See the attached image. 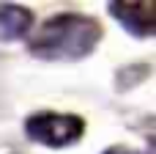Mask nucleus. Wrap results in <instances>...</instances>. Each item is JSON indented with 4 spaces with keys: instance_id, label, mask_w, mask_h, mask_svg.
<instances>
[{
    "instance_id": "f03ea898",
    "label": "nucleus",
    "mask_w": 156,
    "mask_h": 154,
    "mask_svg": "<svg viewBox=\"0 0 156 154\" xmlns=\"http://www.w3.org/2000/svg\"><path fill=\"white\" fill-rule=\"evenodd\" d=\"M25 132L30 141H36L41 146L63 149L82 138L85 121L80 116H69V113H36L25 121Z\"/></svg>"
},
{
    "instance_id": "20e7f679",
    "label": "nucleus",
    "mask_w": 156,
    "mask_h": 154,
    "mask_svg": "<svg viewBox=\"0 0 156 154\" xmlns=\"http://www.w3.org/2000/svg\"><path fill=\"white\" fill-rule=\"evenodd\" d=\"M30 25H33V14L25 6H14V3L0 6V39L5 41L25 39L30 33Z\"/></svg>"
},
{
    "instance_id": "7ed1b4c3",
    "label": "nucleus",
    "mask_w": 156,
    "mask_h": 154,
    "mask_svg": "<svg viewBox=\"0 0 156 154\" xmlns=\"http://www.w3.org/2000/svg\"><path fill=\"white\" fill-rule=\"evenodd\" d=\"M156 6L154 3H110V14L134 36H151L156 25Z\"/></svg>"
},
{
    "instance_id": "39448f33",
    "label": "nucleus",
    "mask_w": 156,
    "mask_h": 154,
    "mask_svg": "<svg viewBox=\"0 0 156 154\" xmlns=\"http://www.w3.org/2000/svg\"><path fill=\"white\" fill-rule=\"evenodd\" d=\"M104 154H143V152H132V149H123V146H115V149H107Z\"/></svg>"
},
{
    "instance_id": "f257e3e1",
    "label": "nucleus",
    "mask_w": 156,
    "mask_h": 154,
    "mask_svg": "<svg viewBox=\"0 0 156 154\" xmlns=\"http://www.w3.org/2000/svg\"><path fill=\"white\" fill-rule=\"evenodd\" d=\"M101 39V28L96 19L82 14H58L47 19L38 33L30 36L27 47L36 58L47 61H80L96 50Z\"/></svg>"
}]
</instances>
